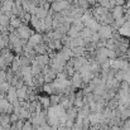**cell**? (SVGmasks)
Returning a JSON list of instances; mask_svg holds the SVG:
<instances>
[{
    "instance_id": "obj_4",
    "label": "cell",
    "mask_w": 130,
    "mask_h": 130,
    "mask_svg": "<svg viewBox=\"0 0 130 130\" xmlns=\"http://www.w3.org/2000/svg\"><path fill=\"white\" fill-rule=\"evenodd\" d=\"M115 14H114V17L115 18H120L121 17V9L120 8H118V9H115V11H114Z\"/></svg>"
},
{
    "instance_id": "obj_3",
    "label": "cell",
    "mask_w": 130,
    "mask_h": 130,
    "mask_svg": "<svg viewBox=\"0 0 130 130\" xmlns=\"http://www.w3.org/2000/svg\"><path fill=\"white\" fill-rule=\"evenodd\" d=\"M22 20L19 19V18H11L10 19V24H11V27H14V28H19V27H22Z\"/></svg>"
},
{
    "instance_id": "obj_1",
    "label": "cell",
    "mask_w": 130,
    "mask_h": 130,
    "mask_svg": "<svg viewBox=\"0 0 130 130\" xmlns=\"http://www.w3.org/2000/svg\"><path fill=\"white\" fill-rule=\"evenodd\" d=\"M18 33H19V37L23 38V39H25V38H28L30 36V30L27 27H23V25L18 28Z\"/></svg>"
},
{
    "instance_id": "obj_2",
    "label": "cell",
    "mask_w": 130,
    "mask_h": 130,
    "mask_svg": "<svg viewBox=\"0 0 130 130\" xmlns=\"http://www.w3.org/2000/svg\"><path fill=\"white\" fill-rule=\"evenodd\" d=\"M41 42H42V37L39 34H33L29 41V45H37V44H41Z\"/></svg>"
}]
</instances>
